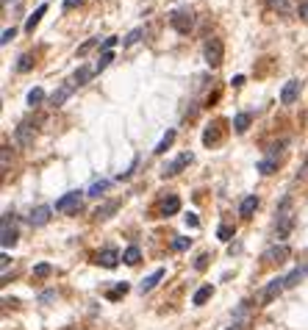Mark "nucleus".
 <instances>
[{
	"mask_svg": "<svg viewBox=\"0 0 308 330\" xmlns=\"http://www.w3.org/2000/svg\"><path fill=\"white\" fill-rule=\"evenodd\" d=\"M203 56H205V61H208V67H219V64H222V56H225L222 39L211 36L208 42H205V47H203Z\"/></svg>",
	"mask_w": 308,
	"mask_h": 330,
	"instance_id": "nucleus-1",
	"label": "nucleus"
},
{
	"mask_svg": "<svg viewBox=\"0 0 308 330\" xmlns=\"http://www.w3.org/2000/svg\"><path fill=\"white\" fill-rule=\"evenodd\" d=\"M31 141H34V128H31V122H22V125L17 128V144H20V147H28Z\"/></svg>",
	"mask_w": 308,
	"mask_h": 330,
	"instance_id": "nucleus-11",
	"label": "nucleus"
},
{
	"mask_svg": "<svg viewBox=\"0 0 308 330\" xmlns=\"http://www.w3.org/2000/svg\"><path fill=\"white\" fill-rule=\"evenodd\" d=\"M289 258V247L286 244H272L269 250H264V255H261V261L264 264H275V261H286Z\"/></svg>",
	"mask_w": 308,
	"mask_h": 330,
	"instance_id": "nucleus-6",
	"label": "nucleus"
},
{
	"mask_svg": "<svg viewBox=\"0 0 308 330\" xmlns=\"http://www.w3.org/2000/svg\"><path fill=\"white\" fill-rule=\"evenodd\" d=\"M114 45H117V36H108V39H105V42H103V47H105V50H111Z\"/></svg>",
	"mask_w": 308,
	"mask_h": 330,
	"instance_id": "nucleus-40",
	"label": "nucleus"
},
{
	"mask_svg": "<svg viewBox=\"0 0 308 330\" xmlns=\"http://www.w3.org/2000/svg\"><path fill=\"white\" fill-rule=\"evenodd\" d=\"M95 264H100V267H105V269H114L119 264V253L114 250V247H105V250H100V253H98Z\"/></svg>",
	"mask_w": 308,
	"mask_h": 330,
	"instance_id": "nucleus-7",
	"label": "nucleus"
},
{
	"mask_svg": "<svg viewBox=\"0 0 308 330\" xmlns=\"http://www.w3.org/2000/svg\"><path fill=\"white\" fill-rule=\"evenodd\" d=\"M242 84H245V75H236V78H233V86H236V89H239Z\"/></svg>",
	"mask_w": 308,
	"mask_h": 330,
	"instance_id": "nucleus-42",
	"label": "nucleus"
},
{
	"mask_svg": "<svg viewBox=\"0 0 308 330\" xmlns=\"http://www.w3.org/2000/svg\"><path fill=\"white\" fill-rule=\"evenodd\" d=\"M300 17L308 22V0H300Z\"/></svg>",
	"mask_w": 308,
	"mask_h": 330,
	"instance_id": "nucleus-38",
	"label": "nucleus"
},
{
	"mask_svg": "<svg viewBox=\"0 0 308 330\" xmlns=\"http://www.w3.org/2000/svg\"><path fill=\"white\" fill-rule=\"evenodd\" d=\"M164 275H167V269H155V272L150 275V278H145V281L139 283V291H142V294L153 291V288L158 286V283H161V278H164Z\"/></svg>",
	"mask_w": 308,
	"mask_h": 330,
	"instance_id": "nucleus-10",
	"label": "nucleus"
},
{
	"mask_svg": "<svg viewBox=\"0 0 308 330\" xmlns=\"http://www.w3.org/2000/svg\"><path fill=\"white\" fill-rule=\"evenodd\" d=\"M178 211H181V200H178L175 194H169L167 200L161 203V214H164V217H172V214H178Z\"/></svg>",
	"mask_w": 308,
	"mask_h": 330,
	"instance_id": "nucleus-15",
	"label": "nucleus"
},
{
	"mask_svg": "<svg viewBox=\"0 0 308 330\" xmlns=\"http://www.w3.org/2000/svg\"><path fill=\"white\" fill-rule=\"evenodd\" d=\"M84 0H64V8H75V6H81Z\"/></svg>",
	"mask_w": 308,
	"mask_h": 330,
	"instance_id": "nucleus-41",
	"label": "nucleus"
},
{
	"mask_svg": "<svg viewBox=\"0 0 308 330\" xmlns=\"http://www.w3.org/2000/svg\"><path fill=\"white\" fill-rule=\"evenodd\" d=\"M139 258H142V253H139V247H136V244L128 247L125 253H122V261H125L128 267H136V264H139Z\"/></svg>",
	"mask_w": 308,
	"mask_h": 330,
	"instance_id": "nucleus-21",
	"label": "nucleus"
},
{
	"mask_svg": "<svg viewBox=\"0 0 308 330\" xmlns=\"http://www.w3.org/2000/svg\"><path fill=\"white\" fill-rule=\"evenodd\" d=\"M192 161H195V155H192L189 150H186V153H181V155H178V158H175L172 164H167V167H164V172H161V175H164V178H172V175H178V172H181L183 167H189Z\"/></svg>",
	"mask_w": 308,
	"mask_h": 330,
	"instance_id": "nucleus-5",
	"label": "nucleus"
},
{
	"mask_svg": "<svg viewBox=\"0 0 308 330\" xmlns=\"http://www.w3.org/2000/svg\"><path fill=\"white\" fill-rule=\"evenodd\" d=\"M50 272H53L50 264H36V267H34V278H48Z\"/></svg>",
	"mask_w": 308,
	"mask_h": 330,
	"instance_id": "nucleus-32",
	"label": "nucleus"
},
{
	"mask_svg": "<svg viewBox=\"0 0 308 330\" xmlns=\"http://www.w3.org/2000/svg\"><path fill=\"white\" fill-rule=\"evenodd\" d=\"M275 169H278V161H272V158H266V161L258 164V172H261V175H272Z\"/></svg>",
	"mask_w": 308,
	"mask_h": 330,
	"instance_id": "nucleus-27",
	"label": "nucleus"
},
{
	"mask_svg": "<svg viewBox=\"0 0 308 330\" xmlns=\"http://www.w3.org/2000/svg\"><path fill=\"white\" fill-rule=\"evenodd\" d=\"M48 219H50V208H48V205H39V208L28 217V222L39 228V225H48Z\"/></svg>",
	"mask_w": 308,
	"mask_h": 330,
	"instance_id": "nucleus-14",
	"label": "nucleus"
},
{
	"mask_svg": "<svg viewBox=\"0 0 308 330\" xmlns=\"http://www.w3.org/2000/svg\"><path fill=\"white\" fill-rule=\"evenodd\" d=\"M56 211H61V214H78V211H81V191H70V194H64L61 200L56 203Z\"/></svg>",
	"mask_w": 308,
	"mask_h": 330,
	"instance_id": "nucleus-4",
	"label": "nucleus"
},
{
	"mask_svg": "<svg viewBox=\"0 0 308 330\" xmlns=\"http://www.w3.org/2000/svg\"><path fill=\"white\" fill-rule=\"evenodd\" d=\"M266 6L272 11H280V14H289V0H266Z\"/></svg>",
	"mask_w": 308,
	"mask_h": 330,
	"instance_id": "nucleus-26",
	"label": "nucleus"
},
{
	"mask_svg": "<svg viewBox=\"0 0 308 330\" xmlns=\"http://www.w3.org/2000/svg\"><path fill=\"white\" fill-rule=\"evenodd\" d=\"M297 94H300V81H289V84L283 86V92H280V103L292 105L294 100H297Z\"/></svg>",
	"mask_w": 308,
	"mask_h": 330,
	"instance_id": "nucleus-9",
	"label": "nucleus"
},
{
	"mask_svg": "<svg viewBox=\"0 0 308 330\" xmlns=\"http://www.w3.org/2000/svg\"><path fill=\"white\" fill-rule=\"evenodd\" d=\"M117 208H119V203H117V200H111V203L100 205V208L95 211V219H108V217H111V214H114Z\"/></svg>",
	"mask_w": 308,
	"mask_h": 330,
	"instance_id": "nucleus-19",
	"label": "nucleus"
},
{
	"mask_svg": "<svg viewBox=\"0 0 308 330\" xmlns=\"http://www.w3.org/2000/svg\"><path fill=\"white\" fill-rule=\"evenodd\" d=\"M14 36H17L14 28H6V31H3V39H0V45H8L11 39H14Z\"/></svg>",
	"mask_w": 308,
	"mask_h": 330,
	"instance_id": "nucleus-37",
	"label": "nucleus"
},
{
	"mask_svg": "<svg viewBox=\"0 0 308 330\" xmlns=\"http://www.w3.org/2000/svg\"><path fill=\"white\" fill-rule=\"evenodd\" d=\"M95 45H100V39H98V36H95V39H89V42H86L84 47H78V56H86V53H89V50L95 47Z\"/></svg>",
	"mask_w": 308,
	"mask_h": 330,
	"instance_id": "nucleus-35",
	"label": "nucleus"
},
{
	"mask_svg": "<svg viewBox=\"0 0 308 330\" xmlns=\"http://www.w3.org/2000/svg\"><path fill=\"white\" fill-rule=\"evenodd\" d=\"M125 291H128V283H117V286L108 291V300H119V297L125 294Z\"/></svg>",
	"mask_w": 308,
	"mask_h": 330,
	"instance_id": "nucleus-30",
	"label": "nucleus"
},
{
	"mask_svg": "<svg viewBox=\"0 0 308 330\" xmlns=\"http://www.w3.org/2000/svg\"><path fill=\"white\" fill-rule=\"evenodd\" d=\"M75 89H78L75 84H64V86H61V89H58V92H53V94H50V105H61L64 100L70 97V94H72V92H75Z\"/></svg>",
	"mask_w": 308,
	"mask_h": 330,
	"instance_id": "nucleus-13",
	"label": "nucleus"
},
{
	"mask_svg": "<svg viewBox=\"0 0 308 330\" xmlns=\"http://www.w3.org/2000/svg\"><path fill=\"white\" fill-rule=\"evenodd\" d=\"M172 141H175V131H167V134H164V139L158 141V147H155V153L158 155H164L169 150V144H172Z\"/></svg>",
	"mask_w": 308,
	"mask_h": 330,
	"instance_id": "nucleus-23",
	"label": "nucleus"
},
{
	"mask_svg": "<svg viewBox=\"0 0 308 330\" xmlns=\"http://www.w3.org/2000/svg\"><path fill=\"white\" fill-rule=\"evenodd\" d=\"M186 225H189V228H197V225H200V219H197V214H189V217H186Z\"/></svg>",
	"mask_w": 308,
	"mask_h": 330,
	"instance_id": "nucleus-39",
	"label": "nucleus"
},
{
	"mask_svg": "<svg viewBox=\"0 0 308 330\" xmlns=\"http://www.w3.org/2000/svg\"><path fill=\"white\" fill-rule=\"evenodd\" d=\"M250 114L247 111H242V114H236V120H233V128H236V134H245L247 128H250Z\"/></svg>",
	"mask_w": 308,
	"mask_h": 330,
	"instance_id": "nucleus-22",
	"label": "nucleus"
},
{
	"mask_svg": "<svg viewBox=\"0 0 308 330\" xmlns=\"http://www.w3.org/2000/svg\"><path fill=\"white\" fill-rule=\"evenodd\" d=\"M108 186H111L108 181H95V183L89 186V197H100L105 189H108Z\"/></svg>",
	"mask_w": 308,
	"mask_h": 330,
	"instance_id": "nucleus-24",
	"label": "nucleus"
},
{
	"mask_svg": "<svg viewBox=\"0 0 308 330\" xmlns=\"http://www.w3.org/2000/svg\"><path fill=\"white\" fill-rule=\"evenodd\" d=\"M0 244L6 247H14L17 244V231L11 225V214H3V225H0Z\"/></svg>",
	"mask_w": 308,
	"mask_h": 330,
	"instance_id": "nucleus-3",
	"label": "nucleus"
},
{
	"mask_svg": "<svg viewBox=\"0 0 308 330\" xmlns=\"http://www.w3.org/2000/svg\"><path fill=\"white\" fill-rule=\"evenodd\" d=\"M308 275V267H303V269H294V272H289L286 278H283V283H286V288L289 286H297V283L303 281V278H306Z\"/></svg>",
	"mask_w": 308,
	"mask_h": 330,
	"instance_id": "nucleus-20",
	"label": "nucleus"
},
{
	"mask_svg": "<svg viewBox=\"0 0 308 330\" xmlns=\"http://www.w3.org/2000/svg\"><path fill=\"white\" fill-rule=\"evenodd\" d=\"M228 330H242V325L236 322V325H231V328H228Z\"/></svg>",
	"mask_w": 308,
	"mask_h": 330,
	"instance_id": "nucleus-43",
	"label": "nucleus"
},
{
	"mask_svg": "<svg viewBox=\"0 0 308 330\" xmlns=\"http://www.w3.org/2000/svg\"><path fill=\"white\" fill-rule=\"evenodd\" d=\"M45 11H48V6H45V3H42V6L36 8V11H34V14H31V17H28V20H25V31H28V34H34V28H36V25H39V20H42V17H45Z\"/></svg>",
	"mask_w": 308,
	"mask_h": 330,
	"instance_id": "nucleus-16",
	"label": "nucleus"
},
{
	"mask_svg": "<svg viewBox=\"0 0 308 330\" xmlns=\"http://www.w3.org/2000/svg\"><path fill=\"white\" fill-rule=\"evenodd\" d=\"M111 61H114V53H111V50H105L103 56H100V58H98V64H95V72L105 70V67H108V64H111Z\"/></svg>",
	"mask_w": 308,
	"mask_h": 330,
	"instance_id": "nucleus-25",
	"label": "nucleus"
},
{
	"mask_svg": "<svg viewBox=\"0 0 308 330\" xmlns=\"http://www.w3.org/2000/svg\"><path fill=\"white\" fill-rule=\"evenodd\" d=\"M256 208H258V197H256V194H247L245 200H242V205H239V217L250 219Z\"/></svg>",
	"mask_w": 308,
	"mask_h": 330,
	"instance_id": "nucleus-12",
	"label": "nucleus"
},
{
	"mask_svg": "<svg viewBox=\"0 0 308 330\" xmlns=\"http://www.w3.org/2000/svg\"><path fill=\"white\" fill-rule=\"evenodd\" d=\"M42 100H45V92L39 89V86L28 92V105H39V103H42Z\"/></svg>",
	"mask_w": 308,
	"mask_h": 330,
	"instance_id": "nucleus-28",
	"label": "nucleus"
},
{
	"mask_svg": "<svg viewBox=\"0 0 308 330\" xmlns=\"http://www.w3.org/2000/svg\"><path fill=\"white\" fill-rule=\"evenodd\" d=\"M211 294H214V286H211V283H208V286H203V288H197L195 297H192V305H203Z\"/></svg>",
	"mask_w": 308,
	"mask_h": 330,
	"instance_id": "nucleus-17",
	"label": "nucleus"
},
{
	"mask_svg": "<svg viewBox=\"0 0 308 330\" xmlns=\"http://www.w3.org/2000/svg\"><path fill=\"white\" fill-rule=\"evenodd\" d=\"M92 75H95V67H81V70L72 75V84H75V86H84Z\"/></svg>",
	"mask_w": 308,
	"mask_h": 330,
	"instance_id": "nucleus-18",
	"label": "nucleus"
},
{
	"mask_svg": "<svg viewBox=\"0 0 308 330\" xmlns=\"http://www.w3.org/2000/svg\"><path fill=\"white\" fill-rule=\"evenodd\" d=\"M169 22H172V28H175L178 34H189L192 25H195V17H192L189 8H181V11H172Z\"/></svg>",
	"mask_w": 308,
	"mask_h": 330,
	"instance_id": "nucleus-2",
	"label": "nucleus"
},
{
	"mask_svg": "<svg viewBox=\"0 0 308 330\" xmlns=\"http://www.w3.org/2000/svg\"><path fill=\"white\" fill-rule=\"evenodd\" d=\"M208 253H203V255H197V261H195V269H197V272H203V269L205 267H208Z\"/></svg>",
	"mask_w": 308,
	"mask_h": 330,
	"instance_id": "nucleus-34",
	"label": "nucleus"
},
{
	"mask_svg": "<svg viewBox=\"0 0 308 330\" xmlns=\"http://www.w3.org/2000/svg\"><path fill=\"white\" fill-rule=\"evenodd\" d=\"M189 244H192V239H183V236H178V239L172 241V250H175V253H183V250H189Z\"/></svg>",
	"mask_w": 308,
	"mask_h": 330,
	"instance_id": "nucleus-31",
	"label": "nucleus"
},
{
	"mask_svg": "<svg viewBox=\"0 0 308 330\" xmlns=\"http://www.w3.org/2000/svg\"><path fill=\"white\" fill-rule=\"evenodd\" d=\"M34 64H36V61H34V56H31V53H25V56L20 58V64H17V70H20V72H28L31 67H34Z\"/></svg>",
	"mask_w": 308,
	"mask_h": 330,
	"instance_id": "nucleus-29",
	"label": "nucleus"
},
{
	"mask_svg": "<svg viewBox=\"0 0 308 330\" xmlns=\"http://www.w3.org/2000/svg\"><path fill=\"white\" fill-rule=\"evenodd\" d=\"M283 288H286V283H283V278H272V281H269V283H266V286H264V291H261V300H264V302L275 300V297H278L280 291H283Z\"/></svg>",
	"mask_w": 308,
	"mask_h": 330,
	"instance_id": "nucleus-8",
	"label": "nucleus"
},
{
	"mask_svg": "<svg viewBox=\"0 0 308 330\" xmlns=\"http://www.w3.org/2000/svg\"><path fill=\"white\" fill-rule=\"evenodd\" d=\"M142 34H145V31H142V28L131 31V34H128V36H125V45H133V42H139V36H142Z\"/></svg>",
	"mask_w": 308,
	"mask_h": 330,
	"instance_id": "nucleus-36",
	"label": "nucleus"
},
{
	"mask_svg": "<svg viewBox=\"0 0 308 330\" xmlns=\"http://www.w3.org/2000/svg\"><path fill=\"white\" fill-rule=\"evenodd\" d=\"M233 233H236V231H233L231 225H219L217 236H219V239H222V241H231V239H233Z\"/></svg>",
	"mask_w": 308,
	"mask_h": 330,
	"instance_id": "nucleus-33",
	"label": "nucleus"
}]
</instances>
